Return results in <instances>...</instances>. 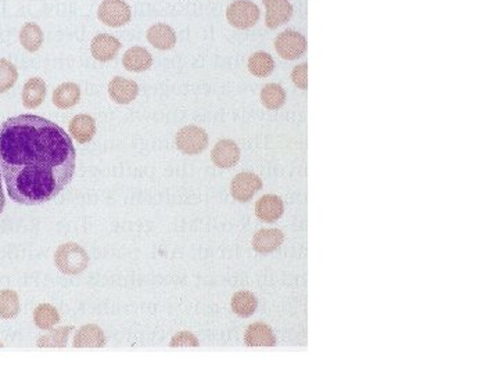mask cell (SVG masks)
<instances>
[{"label": "cell", "mask_w": 499, "mask_h": 374, "mask_svg": "<svg viewBox=\"0 0 499 374\" xmlns=\"http://www.w3.org/2000/svg\"><path fill=\"white\" fill-rule=\"evenodd\" d=\"M230 307H232V311L235 312L237 316L249 317L254 312L257 311L258 300L251 291H237L232 297Z\"/></svg>", "instance_id": "44dd1931"}, {"label": "cell", "mask_w": 499, "mask_h": 374, "mask_svg": "<svg viewBox=\"0 0 499 374\" xmlns=\"http://www.w3.org/2000/svg\"><path fill=\"white\" fill-rule=\"evenodd\" d=\"M247 65H249V71L252 75H255L258 78H265L272 74V71L275 68V62L271 55H268L265 52H257L252 56H250Z\"/></svg>", "instance_id": "cb8c5ba5"}, {"label": "cell", "mask_w": 499, "mask_h": 374, "mask_svg": "<svg viewBox=\"0 0 499 374\" xmlns=\"http://www.w3.org/2000/svg\"><path fill=\"white\" fill-rule=\"evenodd\" d=\"M175 143L178 150L185 156H197L207 149L208 135L203 128L189 125L176 133Z\"/></svg>", "instance_id": "277c9868"}, {"label": "cell", "mask_w": 499, "mask_h": 374, "mask_svg": "<svg viewBox=\"0 0 499 374\" xmlns=\"http://www.w3.org/2000/svg\"><path fill=\"white\" fill-rule=\"evenodd\" d=\"M20 312L18 294L13 290L0 291V319L10 320L14 319Z\"/></svg>", "instance_id": "4316f807"}, {"label": "cell", "mask_w": 499, "mask_h": 374, "mask_svg": "<svg viewBox=\"0 0 499 374\" xmlns=\"http://www.w3.org/2000/svg\"><path fill=\"white\" fill-rule=\"evenodd\" d=\"M68 130L79 144H86L96 135V123L91 115L79 114L71 120Z\"/></svg>", "instance_id": "5bb4252c"}, {"label": "cell", "mask_w": 499, "mask_h": 374, "mask_svg": "<svg viewBox=\"0 0 499 374\" xmlns=\"http://www.w3.org/2000/svg\"><path fill=\"white\" fill-rule=\"evenodd\" d=\"M262 188V181L252 172H242L230 183V194L240 203H249L257 191Z\"/></svg>", "instance_id": "52a82bcc"}, {"label": "cell", "mask_w": 499, "mask_h": 374, "mask_svg": "<svg viewBox=\"0 0 499 374\" xmlns=\"http://www.w3.org/2000/svg\"><path fill=\"white\" fill-rule=\"evenodd\" d=\"M23 104L26 108L39 107L46 97V84L42 78H30L23 88Z\"/></svg>", "instance_id": "ffe728a7"}, {"label": "cell", "mask_w": 499, "mask_h": 374, "mask_svg": "<svg viewBox=\"0 0 499 374\" xmlns=\"http://www.w3.org/2000/svg\"><path fill=\"white\" fill-rule=\"evenodd\" d=\"M261 11L251 0H236L229 4L226 10V18L230 26L237 30H249L259 20Z\"/></svg>", "instance_id": "3957f363"}, {"label": "cell", "mask_w": 499, "mask_h": 374, "mask_svg": "<svg viewBox=\"0 0 499 374\" xmlns=\"http://www.w3.org/2000/svg\"><path fill=\"white\" fill-rule=\"evenodd\" d=\"M75 166L72 140L56 123L23 114L0 126V169L13 201L39 205L56 198L72 181Z\"/></svg>", "instance_id": "6da1fadb"}, {"label": "cell", "mask_w": 499, "mask_h": 374, "mask_svg": "<svg viewBox=\"0 0 499 374\" xmlns=\"http://www.w3.org/2000/svg\"><path fill=\"white\" fill-rule=\"evenodd\" d=\"M60 322L59 311L50 304H40L33 311V323L40 330H50Z\"/></svg>", "instance_id": "7402d4cb"}, {"label": "cell", "mask_w": 499, "mask_h": 374, "mask_svg": "<svg viewBox=\"0 0 499 374\" xmlns=\"http://www.w3.org/2000/svg\"><path fill=\"white\" fill-rule=\"evenodd\" d=\"M18 79L16 65L6 59H0V94L10 91Z\"/></svg>", "instance_id": "83f0119b"}, {"label": "cell", "mask_w": 499, "mask_h": 374, "mask_svg": "<svg viewBox=\"0 0 499 374\" xmlns=\"http://www.w3.org/2000/svg\"><path fill=\"white\" fill-rule=\"evenodd\" d=\"M147 40L158 50H169L176 45V33L167 24H156L149 28Z\"/></svg>", "instance_id": "ac0fdd59"}, {"label": "cell", "mask_w": 499, "mask_h": 374, "mask_svg": "<svg viewBox=\"0 0 499 374\" xmlns=\"http://www.w3.org/2000/svg\"><path fill=\"white\" fill-rule=\"evenodd\" d=\"M284 211V205L281 197L274 194H267L258 200L255 204V215L267 223H272L281 218Z\"/></svg>", "instance_id": "7c38bea8"}, {"label": "cell", "mask_w": 499, "mask_h": 374, "mask_svg": "<svg viewBox=\"0 0 499 374\" xmlns=\"http://www.w3.org/2000/svg\"><path fill=\"white\" fill-rule=\"evenodd\" d=\"M79 98H81V89L74 82L62 84L60 86H57L55 89L53 96H52L53 104L60 110L75 107L79 103Z\"/></svg>", "instance_id": "d6986e66"}, {"label": "cell", "mask_w": 499, "mask_h": 374, "mask_svg": "<svg viewBox=\"0 0 499 374\" xmlns=\"http://www.w3.org/2000/svg\"><path fill=\"white\" fill-rule=\"evenodd\" d=\"M139 94V86L135 81L126 79L123 76H116L108 84V94L111 100L118 104H129L132 103Z\"/></svg>", "instance_id": "8fae6325"}, {"label": "cell", "mask_w": 499, "mask_h": 374, "mask_svg": "<svg viewBox=\"0 0 499 374\" xmlns=\"http://www.w3.org/2000/svg\"><path fill=\"white\" fill-rule=\"evenodd\" d=\"M261 101L268 110H279L286 101V92L278 84H268L261 91Z\"/></svg>", "instance_id": "484cf974"}, {"label": "cell", "mask_w": 499, "mask_h": 374, "mask_svg": "<svg viewBox=\"0 0 499 374\" xmlns=\"http://www.w3.org/2000/svg\"><path fill=\"white\" fill-rule=\"evenodd\" d=\"M55 264L64 275L77 276L88 268L89 255L77 243H65L56 249Z\"/></svg>", "instance_id": "7a4b0ae2"}, {"label": "cell", "mask_w": 499, "mask_h": 374, "mask_svg": "<svg viewBox=\"0 0 499 374\" xmlns=\"http://www.w3.org/2000/svg\"><path fill=\"white\" fill-rule=\"evenodd\" d=\"M275 49L284 60H296L307 50V39L300 32L284 31L276 38Z\"/></svg>", "instance_id": "8992f818"}, {"label": "cell", "mask_w": 499, "mask_h": 374, "mask_svg": "<svg viewBox=\"0 0 499 374\" xmlns=\"http://www.w3.org/2000/svg\"><path fill=\"white\" fill-rule=\"evenodd\" d=\"M291 79L297 88L305 91L308 88V64L304 62L301 65L294 67L291 72Z\"/></svg>", "instance_id": "f1b7e54d"}, {"label": "cell", "mask_w": 499, "mask_h": 374, "mask_svg": "<svg viewBox=\"0 0 499 374\" xmlns=\"http://www.w3.org/2000/svg\"><path fill=\"white\" fill-rule=\"evenodd\" d=\"M121 46L123 45L117 38L107 33H99L94 36L91 43V53L97 62H111L117 57Z\"/></svg>", "instance_id": "ba28073f"}, {"label": "cell", "mask_w": 499, "mask_h": 374, "mask_svg": "<svg viewBox=\"0 0 499 374\" xmlns=\"http://www.w3.org/2000/svg\"><path fill=\"white\" fill-rule=\"evenodd\" d=\"M72 330H74L72 326L50 329L49 333H46L38 339L36 344L39 348H64L67 345L68 336Z\"/></svg>", "instance_id": "d4e9b609"}, {"label": "cell", "mask_w": 499, "mask_h": 374, "mask_svg": "<svg viewBox=\"0 0 499 374\" xmlns=\"http://www.w3.org/2000/svg\"><path fill=\"white\" fill-rule=\"evenodd\" d=\"M20 43L30 53L38 52L43 43V32L40 27L35 23H27L20 31Z\"/></svg>", "instance_id": "603a6c76"}, {"label": "cell", "mask_w": 499, "mask_h": 374, "mask_svg": "<svg viewBox=\"0 0 499 374\" xmlns=\"http://www.w3.org/2000/svg\"><path fill=\"white\" fill-rule=\"evenodd\" d=\"M123 65L129 72H143L153 65V57L145 47L135 46L125 52Z\"/></svg>", "instance_id": "9a60e30c"}, {"label": "cell", "mask_w": 499, "mask_h": 374, "mask_svg": "<svg viewBox=\"0 0 499 374\" xmlns=\"http://www.w3.org/2000/svg\"><path fill=\"white\" fill-rule=\"evenodd\" d=\"M213 162L223 169L235 166L240 159V149L239 146L229 139L219 140L211 152Z\"/></svg>", "instance_id": "30bf717a"}, {"label": "cell", "mask_w": 499, "mask_h": 374, "mask_svg": "<svg viewBox=\"0 0 499 374\" xmlns=\"http://www.w3.org/2000/svg\"><path fill=\"white\" fill-rule=\"evenodd\" d=\"M245 343L247 346H275L276 337L268 324L258 322L247 327Z\"/></svg>", "instance_id": "2e32d148"}, {"label": "cell", "mask_w": 499, "mask_h": 374, "mask_svg": "<svg viewBox=\"0 0 499 374\" xmlns=\"http://www.w3.org/2000/svg\"><path fill=\"white\" fill-rule=\"evenodd\" d=\"M200 343L197 337L189 332H181L175 334L169 343V346L176 348V346H198Z\"/></svg>", "instance_id": "f546056e"}, {"label": "cell", "mask_w": 499, "mask_h": 374, "mask_svg": "<svg viewBox=\"0 0 499 374\" xmlns=\"http://www.w3.org/2000/svg\"><path fill=\"white\" fill-rule=\"evenodd\" d=\"M1 169H0V214L3 212L4 210V205H6V196H4V191H3V185H1Z\"/></svg>", "instance_id": "4dcf8cb0"}, {"label": "cell", "mask_w": 499, "mask_h": 374, "mask_svg": "<svg viewBox=\"0 0 499 374\" xmlns=\"http://www.w3.org/2000/svg\"><path fill=\"white\" fill-rule=\"evenodd\" d=\"M284 236L279 229H261L252 237V249L259 254H269L281 247Z\"/></svg>", "instance_id": "4fadbf2b"}, {"label": "cell", "mask_w": 499, "mask_h": 374, "mask_svg": "<svg viewBox=\"0 0 499 374\" xmlns=\"http://www.w3.org/2000/svg\"><path fill=\"white\" fill-rule=\"evenodd\" d=\"M99 20L111 28H120L130 21L132 11L124 0H104L97 10Z\"/></svg>", "instance_id": "5b68a950"}, {"label": "cell", "mask_w": 499, "mask_h": 374, "mask_svg": "<svg viewBox=\"0 0 499 374\" xmlns=\"http://www.w3.org/2000/svg\"><path fill=\"white\" fill-rule=\"evenodd\" d=\"M72 345L74 348H103L106 336L97 324H85L75 334Z\"/></svg>", "instance_id": "e0dca14e"}, {"label": "cell", "mask_w": 499, "mask_h": 374, "mask_svg": "<svg viewBox=\"0 0 499 374\" xmlns=\"http://www.w3.org/2000/svg\"><path fill=\"white\" fill-rule=\"evenodd\" d=\"M267 7L265 24L268 28L275 30L288 23L293 16V6L288 0H262Z\"/></svg>", "instance_id": "9c48e42d"}, {"label": "cell", "mask_w": 499, "mask_h": 374, "mask_svg": "<svg viewBox=\"0 0 499 374\" xmlns=\"http://www.w3.org/2000/svg\"><path fill=\"white\" fill-rule=\"evenodd\" d=\"M1 346H3V344L0 343V348H1Z\"/></svg>", "instance_id": "1f68e13d"}]
</instances>
